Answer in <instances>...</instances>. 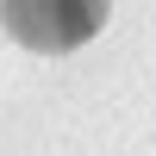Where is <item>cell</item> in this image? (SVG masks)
Returning <instances> with one entry per match:
<instances>
[{
	"label": "cell",
	"instance_id": "cell-1",
	"mask_svg": "<svg viewBox=\"0 0 156 156\" xmlns=\"http://www.w3.org/2000/svg\"><path fill=\"white\" fill-rule=\"evenodd\" d=\"M112 0H0V25L12 44L37 56H69L87 37H100Z\"/></svg>",
	"mask_w": 156,
	"mask_h": 156
}]
</instances>
